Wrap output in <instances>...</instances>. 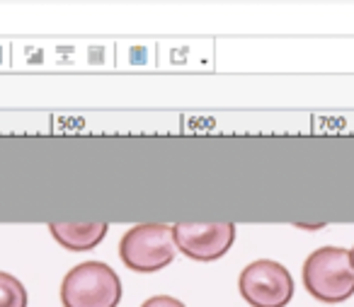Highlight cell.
<instances>
[{
  "label": "cell",
  "instance_id": "2",
  "mask_svg": "<svg viewBox=\"0 0 354 307\" xmlns=\"http://www.w3.org/2000/svg\"><path fill=\"white\" fill-rule=\"evenodd\" d=\"M64 307H117L122 302V281L104 261L73 266L61 283Z\"/></svg>",
  "mask_w": 354,
  "mask_h": 307
},
{
  "label": "cell",
  "instance_id": "5",
  "mask_svg": "<svg viewBox=\"0 0 354 307\" xmlns=\"http://www.w3.org/2000/svg\"><path fill=\"white\" fill-rule=\"evenodd\" d=\"M175 247L194 261H216L236 242L233 223H177L172 225Z\"/></svg>",
  "mask_w": 354,
  "mask_h": 307
},
{
  "label": "cell",
  "instance_id": "8",
  "mask_svg": "<svg viewBox=\"0 0 354 307\" xmlns=\"http://www.w3.org/2000/svg\"><path fill=\"white\" fill-rule=\"evenodd\" d=\"M141 307H187L183 300H177V297L170 295H156V297H148Z\"/></svg>",
  "mask_w": 354,
  "mask_h": 307
},
{
  "label": "cell",
  "instance_id": "7",
  "mask_svg": "<svg viewBox=\"0 0 354 307\" xmlns=\"http://www.w3.org/2000/svg\"><path fill=\"white\" fill-rule=\"evenodd\" d=\"M0 307H27L25 286L6 271H0Z\"/></svg>",
  "mask_w": 354,
  "mask_h": 307
},
{
  "label": "cell",
  "instance_id": "9",
  "mask_svg": "<svg viewBox=\"0 0 354 307\" xmlns=\"http://www.w3.org/2000/svg\"><path fill=\"white\" fill-rule=\"evenodd\" d=\"M349 257H352V266H354V247L349 249Z\"/></svg>",
  "mask_w": 354,
  "mask_h": 307
},
{
  "label": "cell",
  "instance_id": "4",
  "mask_svg": "<svg viewBox=\"0 0 354 307\" xmlns=\"http://www.w3.org/2000/svg\"><path fill=\"white\" fill-rule=\"evenodd\" d=\"M238 290L250 307H286L294 297V278L284 264L257 259L241 271Z\"/></svg>",
  "mask_w": 354,
  "mask_h": 307
},
{
  "label": "cell",
  "instance_id": "3",
  "mask_svg": "<svg viewBox=\"0 0 354 307\" xmlns=\"http://www.w3.org/2000/svg\"><path fill=\"white\" fill-rule=\"evenodd\" d=\"M175 239H172V225L162 223H143L133 225L119 242V257L124 266L136 273H153L165 268L175 259Z\"/></svg>",
  "mask_w": 354,
  "mask_h": 307
},
{
  "label": "cell",
  "instance_id": "6",
  "mask_svg": "<svg viewBox=\"0 0 354 307\" xmlns=\"http://www.w3.org/2000/svg\"><path fill=\"white\" fill-rule=\"evenodd\" d=\"M107 223H51L49 232L61 247L71 252H88L107 237Z\"/></svg>",
  "mask_w": 354,
  "mask_h": 307
},
{
  "label": "cell",
  "instance_id": "1",
  "mask_svg": "<svg viewBox=\"0 0 354 307\" xmlns=\"http://www.w3.org/2000/svg\"><path fill=\"white\" fill-rule=\"evenodd\" d=\"M304 286L315 300L337 305L354 295V266L349 249L320 247L304 264Z\"/></svg>",
  "mask_w": 354,
  "mask_h": 307
}]
</instances>
